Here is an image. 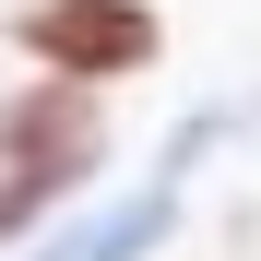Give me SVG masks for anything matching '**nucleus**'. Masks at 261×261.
Returning <instances> with one entry per match:
<instances>
[{"label":"nucleus","instance_id":"obj_2","mask_svg":"<svg viewBox=\"0 0 261 261\" xmlns=\"http://www.w3.org/2000/svg\"><path fill=\"white\" fill-rule=\"evenodd\" d=\"M0 48L48 83H95V95H130V83L166 71V0H12L0 12Z\"/></svg>","mask_w":261,"mask_h":261},{"label":"nucleus","instance_id":"obj_1","mask_svg":"<svg viewBox=\"0 0 261 261\" xmlns=\"http://www.w3.org/2000/svg\"><path fill=\"white\" fill-rule=\"evenodd\" d=\"M107 166H119V95L48 83V71L0 83V249L48 238Z\"/></svg>","mask_w":261,"mask_h":261}]
</instances>
